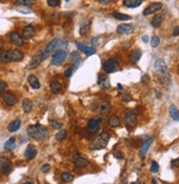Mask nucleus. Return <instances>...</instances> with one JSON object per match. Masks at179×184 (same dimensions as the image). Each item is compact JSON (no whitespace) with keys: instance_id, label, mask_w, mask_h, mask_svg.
I'll return each mask as SVG.
<instances>
[{"instance_id":"44","label":"nucleus","mask_w":179,"mask_h":184,"mask_svg":"<svg viewBox=\"0 0 179 184\" xmlns=\"http://www.w3.org/2000/svg\"><path fill=\"white\" fill-rule=\"evenodd\" d=\"M41 170H42L44 173L49 172V170H51V166H49V164H47V163H45V164H43V166H42V168H41Z\"/></svg>"},{"instance_id":"14","label":"nucleus","mask_w":179,"mask_h":184,"mask_svg":"<svg viewBox=\"0 0 179 184\" xmlns=\"http://www.w3.org/2000/svg\"><path fill=\"white\" fill-rule=\"evenodd\" d=\"M36 153H37V150H36V147H35L34 145H29L28 147H26V151H24V157H26V160H33V159L36 157Z\"/></svg>"},{"instance_id":"35","label":"nucleus","mask_w":179,"mask_h":184,"mask_svg":"<svg viewBox=\"0 0 179 184\" xmlns=\"http://www.w3.org/2000/svg\"><path fill=\"white\" fill-rule=\"evenodd\" d=\"M61 179H62V181L65 182V183H69V182L74 181V175L69 172H63L61 175Z\"/></svg>"},{"instance_id":"54","label":"nucleus","mask_w":179,"mask_h":184,"mask_svg":"<svg viewBox=\"0 0 179 184\" xmlns=\"http://www.w3.org/2000/svg\"><path fill=\"white\" fill-rule=\"evenodd\" d=\"M2 45H3V42H2V39L0 37V50L2 49Z\"/></svg>"},{"instance_id":"25","label":"nucleus","mask_w":179,"mask_h":184,"mask_svg":"<svg viewBox=\"0 0 179 184\" xmlns=\"http://www.w3.org/2000/svg\"><path fill=\"white\" fill-rule=\"evenodd\" d=\"M163 20H164V13L156 14V16L154 17L153 19H152V26H153L154 28H158V27L162 24Z\"/></svg>"},{"instance_id":"39","label":"nucleus","mask_w":179,"mask_h":184,"mask_svg":"<svg viewBox=\"0 0 179 184\" xmlns=\"http://www.w3.org/2000/svg\"><path fill=\"white\" fill-rule=\"evenodd\" d=\"M16 2L23 6H31L35 2V0H16Z\"/></svg>"},{"instance_id":"16","label":"nucleus","mask_w":179,"mask_h":184,"mask_svg":"<svg viewBox=\"0 0 179 184\" xmlns=\"http://www.w3.org/2000/svg\"><path fill=\"white\" fill-rule=\"evenodd\" d=\"M98 85H99V87L102 89L110 88L111 84H110L109 77L106 76V75H99V77H98Z\"/></svg>"},{"instance_id":"45","label":"nucleus","mask_w":179,"mask_h":184,"mask_svg":"<svg viewBox=\"0 0 179 184\" xmlns=\"http://www.w3.org/2000/svg\"><path fill=\"white\" fill-rule=\"evenodd\" d=\"M6 87H7V83H6V82H1V81H0V93L5 91Z\"/></svg>"},{"instance_id":"37","label":"nucleus","mask_w":179,"mask_h":184,"mask_svg":"<svg viewBox=\"0 0 179 184\" xmlns=\"http://www.w3.org/2000/svg\"><path fill=\"white\" fill-rule=\"evenodd\" d=\"M66 136H67V131H66L65 129H61V130H58V132L56 133L55 138L57 141H62V140L65 139Z\"/></svg>"},{"instance_id":"2","label":"nucleus","mask_w":179,"mask_h":184,"mask_svg":"<svg viewBox=\"0 0 179 184\" xmlns=\"http://www.w3.org/2000/svg\"><path fill=\"white\" fill-rule=\"evenodd\" d=\"M62 47H67V42H66V41H63V40L59 39V37H56V39L52 40L51 42L46 45V47L42 51L43 55H44L45 58L49 57L55 50H59Z\"/></svg>"},{"instance_id":"50","label":"nucleus","mask_w":179,"mask_h":184,"mask_svg":"<svg viewBox=\"0 0 179 184\" xmlns=\"http://www.w3.org/2000/svg\"><path fill=\"white\" fill-rule=\"evenodd\" d=\"M114 156H115L116 159H122V158H123L121 152H115V153H114Z\"/></svg>"},{"instance_id":"43","label":"nucleus","mask_w":179,"mask_h":184,"mask_svg":"<svg viewBox=\"0 0 179 184\" xmlns=\"http://www.w3.org/2000/svg\"><path fill=\"white\" fill-rule=\"evenodd\" d=\"M158 170H159V166H158L157 162H155V161H154V162L152 163V166H151V171L155 173V172H158Z\"/></svg>"},{"instance_id":"27","label":"nucleus","mask_w":179,"mask_h":184,"mask_svg":"<svg viewBox=\"0 0 179 184\" xmlns=\"http://www.w3.org/2000/svg\"><path fill=\"white\" fill-rule=\"evenodd\" d=\"M14 148H16V138L12 137V138H10L9 140L6 141L5 146H3V149H5L6 151H12Z\"/></svg>"},{"instance_id":"7","label":"nucleus","mask_w":179,"mask_h":184,"mask_svg":"<svg viewBox=\"0 0 179 184\" xmlns=\"http://www.w3.org/2000/svg\"><path fill=\"white\" fill-rule=\"evenodd\" d=\"M154 68H155V72L157 73L159 76L168 74L167 64L165 63V61H164L163 58H158V60H156L155 64H154Z\"/></svg>"},{"instance_id":"38","label":"nucleus","mask_w":179,"mask_h":184,"mask_svg":"<svg viewBox=\"0 0 179 184\" xmlns=\"http://www.w3.org/2000/svg\"><path fill=\"white\" fill-rule=\"evenodd\" d=\"M49 125H51V126L53 127L54 129H61L62 127H63V124H61V122H58V121L54 120V119H49Z\"/></svg>"},{"instance_id":"53","label":"nucleus","mask_w":179,"mask_h":184,"mask_svg":"<svg viewBox=\"0 0 179 184\" xmlns=\"http://www.w3.org/2000/svg\"><path fill=\"white\" fill-rule=\"evenodd\" d=\"M142 82H143V83H145V82H148V77H147V75H144V76H143Z\"/></svg>"},{"instance_id":"11","label":"nucleus","mask_w":179,"mask_h":184,"mask_svg":"<svg viewBox=\"0 0 179 184\" xmlns=\"http://www.w3.org/2000/svg\"><path fill=\"white\" fill-rule=\"evenodd\" d=\"M44 60H45V57H44V55H43V52H40V53H37L35 56H33V58L31 60L30 63H29V68H31V70H32V68H36Z\"/></svg>"},{"instance_id":"21","label":"nucleus","mask_w":179,"mask_h":184,"mask_svg":"<svg viewBox=\"0 0 179 184\" xmlns=\"http://www.w3.org/2000/svg\"><path fill=\"white\" fill-rule=\"evenodd\" d=\"M22 34H23V37H26V39H28V40H30V39H32V37H34V35H35V29H34V27L26 26V28L23 29V31H22Z\"/></svg>"},{"instance_id":"41","label":"nucleus","mask_w":179,"mask_h":184,"mask_svg":"<svg viewBox=\"0 0 179 184\" xmlns=\"http://www.w3.org/2000/svg\"><path fill=\"white\" fill-rule=\"evenodd\" d=\"M89 28H90V21H89L88 23H86V28H85L84 24H82V27H80V34L82 35V34H85V33H87Z\"/></svg>"},{"instance_id":"20","label":"nucleus","mask_w":179,"mask_h":184,"mask_svg":"<svg viewBox=\"0 0 179 184\" xmlns=\"http://www.w3.org/2000/svg\"><path fill=\"white\" fill-rule=\"evenodd\" d=\"M77 47H78V50H80L82 52H84L86 55L90 56L92 55V54L96 53V50L95 47H87V45L85 44H82V43H77Z\"/></svg>"},{"instance_id":"22","label":"nucleus","mask_w":179,"mask_h":184,"mask_svg":"<svg viewBox=\"0 0 179 184\" xmlns=\"http://www.w3.org/2000/svg\"><path fill=\"white\" fill-rule=\"evenodd\" d=\"M28 82H29V84H30V86L32 87L33 89H39L40 87H41L39 79H37V77L34 76V75H29Z\"/></svg>"},{"instance_id":"1","label":"nucleus","mask_w":179,"mask_h":184,"mask_svg":"<svg viewBox=\"0 0 179 184\" xmlns=\"http://www.w3.org/2000/svg\"><path fill=\"white\" fill-rule=\"evenodd\" d=\"M28 136L37 141H42L49 137V132L46 127L42 125H32L28 128Z\"/></svg>"},{"instance_id":"29","label":"nucleus","mask_w":179,"mask_h":184,"mask_svg":"<svg viewBox=\"0 0 179 184\" xmlns=\"http://www.w3.org/2000/svg\"><path fill=\"white\" fill-rule=\"evenodd\" d=\"M110 112V104L108 102H102L99 105V112H100L102 116L108 115V112Z\"/></svg>"},{"instance_id":"49","label":"nucleus","mask_w":179,"mask_h":184,"mask_svg":"<svg viewBox=\"0 0 179 184\" xmlns=\"http://www.w3.org/2000/svg\"><path fill=\"white\" fill-rule=\"evenodd\" d=\"M131 99H132V98H131L130 96L128 95V94H125V95H124V97H123V100H124V102H130Z\"/></svg>"},{"instance_id":"28","label":"nucleus","mask_w":179,"mask_h":184,"mask_svg":"<svg viewBox=\"0 0 179 184\" xmlns=\"http://www.w3.org/2000/svg\"><path fill=\"white\" fill-rule=\"evenodd\" d=\"M11 62L9 56V51H6V50H0V63L6 64Z\"/></svg>"},{"instance_id":"46","label":"nucleus","mask_w":179,"mask_h":184,"mask_svg":"<svg viewBox=\"0 0 179 184\" xmlns=\"http://www.w3.org/2000/svg\"><path fill=\"white\" fill-rule=\"evenodd\" d=\"M73 72H74V70H73V68H68V70H66L65 71V76L66 77H70V76H72V74H73Z\"/></svg>"},{"instance_id":"3","label":"nucleus","mask_w":179,"mask_h":184,"mask_svg":"<svg viewBox=\"0 0 179 184\" xmlns=\"http://www.w3.org/2000/svg\"><path fill=\"white\" fill-rule=\"evenodd\" d=\"M109 140H110V135L107 131H102V132L92 141V143H91V149H93V150L105 149V148L107 147Z\"/></svg>"},{"instance_id":"10","label":"nucleus","mask_w":179,"mask_h":184,"mask_svg":"<svg viewBox=\"0 0 179 184\" xmlns=\"http://www.w3.org/2000/svg\"><path fill=\"white\" fill-rule=\"evenodd\" d=\"M12 170V163L8 159L0 158V173H5L8 174Z\"/></svg>"},{"instance_id":"12","label":"nucleus","mask_w":179,"mask_h":184,"mask_svg":"<svg viewBox=\"0 0 179 184\" xmlns=\"http://www.w3.org/2000/svg\"><path fill=\"white\" fill-rule=\"evenodd\" d=\"M162 8H163V3L162 2H153L143 11V14L144 16H148V14L155 13V12L159 11Z\"/></svg>"},{"instance_id":"13","label":"nucleus","mask_w":179,"mask_h":184,"mask_svg":"<svg viewBox=\"0 0 179 184\" xmlns=\"http://www.w3.org/2000/svg\"><path fill=\"white\" fill-rule=\"evenodd\" d=\"M10 41H11L12 44L16 45V47L23 45V37H22V35L20 33L16 32V31H12L10 33Z\"/></svg>"},{"instance_id":"5","label":"nucleus","mask_w":179,"mask_h":184,"mask_svg":"<svg viewBox=\"0 0 179 184\" xmlns=\"http://www.w3.org/2000/svg\"><path fill=\"white\" fill-rule=\"evenodd\" d=\"M70 160L75 163V166H76L77 168H85V167H87L89 164L88 159L82 157L78 152H74V153H72V156H70Z\"/></svg>"},{"instance_id":"33","label":"nucleus","mask_w":179,"mask_h":184,"mask_svg":"<svg viewBox=\"0 0 179 184\" xmlns=\"http://www.w3.org/2000/svg\"><path fill=\"white\" fill-rule=\"evenodd\" d=\"M169 115H170V117L174 119V120L179 121V110L176 106H174V105L170 106L169 107Z\"/></svg>"},{"instance_id":"19","label":"nucleus","mask_w":179,"mask_h":184,"mask_svg":"<svg viewBox=\"0 0 179 184\" xmlns=\"http://www.w3.org/2000/svg\"><path fill=\"white\" fill-rule=\"evenodd\" d=\"M153 141H154L153 138H149L148 140H146V141L144 142V145L141 147V150H140V157H141V159H144L145 158V156H146L147 151H148L149 147L152 146Z\"/></svg>"},{"instance_id":"24","label":"nucleus","mask_w":179,"mask_h":184,"mask_svg":"<svg viewBox=\"0 0 179 184\" xmlns=\"http://www.w3.org/2000/svg\"><path fill=\"white\" fill-rule=\"evenodd\" d=\"M20 126H21V119L16 118V120H13L11 124L8 126V130H9L10 132H14V131L20 129Z\"/></svg>"},{"instance_id":"18","label":"nucleus","mask_w":179,"mask_h":184,"mask_svg":"<svg viewBox=\"0 0 179 184\" xmlns=\"http://www.w3.org/2000/svg\"><path fill=\"white\" fill-rule=\"evenodd\" d=\"M116 32L121 35H126L133 32V27L131 24H120L116 28Z\"/></svg>"},{"instance_id":"48","label":"nucleus","mask_w":179,"mask_h":184,"mask_svg":"<svg viewBox=\"0 0 179 184\" xmlns=\"http://www.w3.org/2000/svg\"><path fill=\"white\" fill-rule=\"evenodd\" d=\"M99 1H100V3H102V5H109L112 0H99Z\"/></svg>"},{"instance_id":"36","label":"nucleus","mask_w":179,"mask_h":184,"mask_svg":"<svg viewBox=\"0 0 179 184\" xmlns=\"http://www.w3.org/2000/svg\"><path fill=\"white\" fill-rule=\"evenodd\" d=\"M112 16L114 17V18L116 19V20H122V21H124V20H131V17L128 16V14H124V13H120V12H113L112 13Z\"/></svg>"},{"instance_id":"30","label":"nucleus","mask_w":179,"mask_h":184,"mask_svg":"<svg viewBox=\"0 0 179 184\" xmlns=\"http://www.w3.org/2000/svg\"><path fill=\"white\" fill-rule=\"evenodd\" d=\"M32 107H33V104L29 98H24V99L22 100V108H23L24 112H26V114L30 112L31 110H32Z\"/></svg>"},{"instance_id":"15","label":"nucleus","mask_w":179,"mask_h":184,"mask_svg":"<svg viewBox=\"0 0 179 184\" xmlns=\"http://www.w3.org/2000/svg\"><path fill=\"white\" fill-rule=\"evenodd\" d=\"M2 99L8 106H14L16 104V97L11 93V92H7L2 95Z\"/></svg>"},{"instance_id":"9","label":"nucleus","mask_w":179,"mask_h":184,"mask_svg":"<svg viewBox=\"0 0 179 184\" xmlns=\"http://www.w3.org/2000/svg\"><path fill=\"white\" fill-rule=\"evenodd\" d=\"M100 125L101 121L98 118H92L89 120L88 126H87V131L89 135H96L98 131L100 130Z\"/></svg>"},{"instance_id":"40","label":"nucleus","mask_w":179,"mask_h":184,"mask_svg":"<svg viewBox=\"0 0 179 184\" xmlns=\"http://www.w3.org/2000/svg\"><path fill=\"white\" fill-rule=\"evenodd\" d=\"M158 44H159V37L154 35V37L151 39V45L153 47H158Z\"/></svg>"},{"instance_id":"42","label":"nucleus","mask_w":179,"mask_h":184,"mask_svg":"<svg viewBox=\"0 0 179 184\" xmlns=\"http://www.w3.org/2000/svg\"><path fill=\"white\" fill-rule=\"evenodd\" d=\"M47 5L52 8H55L59 6V1L58 0H47Z\"/></svg>"},{"instance_id":"47","label":"nucleus","mask_w":179,"mask_h":184,"mask_svg":"<svg viewBox=\"0 0 179 184\" xmlns=\"http://www.w3.org/2000/svg\"><path fill=\"white\" fill-rule=\"evenodd\" d=\"M172 35H174V37H177V35H179V27H175L174 33H172Z\"/></svg>"},{"instance_id":"17","label":"nucleus","mask_w":179,"mask_h":184,"mask_svg":"<svg viewBox=\"0 0 179 184\" xmlns=\"http://www.w3.org/2000/svg\"><path fill=\"white\" fill-rule=\"evenodd\" d=\"M9 56L12 62H20V61H22L24 57L23 53H22L21 51H19V50H10Z\"/></svg>"},{"instance_id":"26","label":"nucleus","mask_w":179,"mask_h":184,"mask_svg":"<svg viewBox=\"0 0 179 184\" xmlns=\"http://www.w3.org/2000/svg\"><path fill=\"white\" fill-rule=\"evenodd\" d=\"M141 56H142V51L140 49H136L134 51H132V53L130 54V60L133 63H137L140 61Z\"/></svg>"},{"instance_id":"55","label":"nucleus","mask_w":179,"mask_h":184,"mask_svg":"<svg viewBox=\"0 0 179 184\" xmlns=\"http://www.w3.org/2000/svg\"><path fill=\"white\" fill-rule=\"evenodd\" d=\"M118 88H119V89H122V85H121V84H119V85H118Z\"/></svg>"},{"instance_id":"8","label":"nucleus","mask_w":179,"mask_h":184,"mask_svg":"<svg viewBox=\"0 0 179 184\" xmlns=\"http://www.w3.org/2000/svg\"><path fill=\"white\" fill-rule=\"evenodd\" d=\"M66 56H67V52L63 49H59L54 53L53 57H52V64L53 65H61L65 61Z\"/></svg>"},{"instance_id":"31","label":"nucleus","mask_w":179,"mask_h":184,"mask_svg":"<svg viewBox=\"0 0 179 184\" xmlns=\"http://www.w3.org/2000/svg\"><path fill=\"white\" fill-rule=\"evenodd\" d=\"M80 56H79L78 53H76V52H73L72 54H70V60L69 62L74 65V67H77V66L79 65V63H80Z\"/></svg>"},{"instance_id":"4","label":"nucleus","mask_w":179,"mask_h":184,"mask_svg":"<svg viewBox=\"0 0 179 184\" xmlns=\"http://www.w3.org/2000/svg\"><path fill=\"white\" fill-rule=\"evenodd\" d=\"M124 120H125L126 127L129 130H131L132 128H134L137 124V114L135 110L129 109L126 110L125 115H124Z\"/></svg>"},{"instance_id":"23","label":"nucleus","mask_w":179,"mask_h":184,"mask_svg":"<svg viewBox=\"0 0 179 184\" xmlns=\"http://www.w3.org/2000/svg\"><path fill=\"white\" fill-rule=\"evenodd\" d=\"M143 3V0H124L123 6L128 8H137Z\"/></svg>"},{"instance_id":"52","label":"nucleus","mask_w":179,"mask_h":184,"mask_svg":"<svg viewBox=\"0 0 179 184\" xmlns=\"http://www.w3.org/2000/svg\"><path fill=\"white\" fill-rule=\"evenodd\" d=\"M142 40H143V42L147 43V42H148V37H147V35H143V37H142Z\"/></svg>"},{"instance_id":"6","label":"nucleus","mask_w":179,"mask_h":184,"mask_svg":"<svg viewBox=\"0 0 179 184\" xmlns=\"http://www.w3.org/2000/svg\"><path fill=\"white\" fill-rule=\"evenodd\" d=\"M119 67V61L116 58H109L103 63V71H105L107 74H110V73H113L118 70Z\"/></svg>"},{"instance_id":"32","label":"nucleus","mask_w":179,"mask_h":184,"mask_svg":"<svg viewBox=\"0 0 179 184\" xmlns=\"http://www.w3.org/2000/svg\"><path fill=\"white\" fill-rule=\"evenodd\" d=\"M108 125H109L110 127H119L120 125H121V121H120V119L118 118L116 116H111L108 118Z\"/></svg>"},{"instance_id":"51","label":"nucleus","mask_w":179,"mask_h":184,"mask_svg":"<svg viewBox=\"0 0 179 184\" xmlns=\"http://www.w3.org/2000/svg\"><path fill=\"white\" fill-rule=\"evenodd\" d=\"M98 40H99L98 37H95V39L91 40V43H92V44H95V45H97L98 43H99V42H98Z\"/></svg>"},{"instance_id":"34","label":"nucleus","mask_w":179,"mask_h":184,"mask_svg":"<svg viewBox=\"0 0 179 184\" xmlns=\"http://www.w3.org/2000/svg\"><path fill=\"white\" fill-rule=\"evenodd\" d=\"M51 91L55 94L59 93L62 91V84L58 81H53L51 83Z\"/></svg>"}]
</instances>
